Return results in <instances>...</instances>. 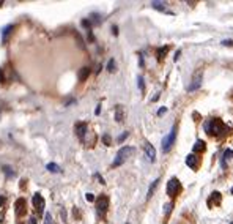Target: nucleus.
<instances>
[{"mask_svg": "<svg viewBox=\"0 0 233 224\" xmlns=\"http://www.w3.org/2000/svg\"><path fill=\"white\" fill-rule=\"evenodd\" d=\"M203 129L206 134L211 136H221L225 129V125L222 123L221 118H209L203 123Z\"/></svg>", "mask_w": 233, "mask_h": 224, "instance_id": "nucleus-1", "label": "nucleus"}, {"mask_svg": "<svg viewBox=\"0 0 233 224\" xmlns=\"http://www.w3.org/2000/svg\"><path fill=\"white\" fill-rule=\"evenodd\" d=\"M132 153H134V147H128V145L121 147V148L118 150V153H116L114 163H112V167H118V166H121L123 163H125L126 159L132 155Z\"/></svg>", "mask_w": 233, "mask_h": 224, "instance_id": "nucleus-2", "label": "nucleus"}, {"mask_svg": "<svg viewBox=\"0 0 233 224\" xmlns=\"http://www.w3.org/2000/svg\"><path fill=\"white\" fill-rule=\"evenodd\" d=\"M175 138H176V125L172 126L170 133L162 139V150H164V152H169V150L172 148V145L175 144Z\"/></svg>", "mask_w": 233, "mask_h": 224, "instance_id": "nucleus-3", "label": "nucleus"}, {"mask_svg": "<svg viewBox=\"0 0 233 224\" xmlns=\"http://www.w3.org/2000/svg\"><path fill=\"white\" fill-rule=\"evenodd\" d=\"M179 189H181V183H179V180L176 177L169 180V183H167V194L169 196H176L179 193Z\"/></svg>", "mask_w": 233, "mask_h": 224, "instance_id": "nucleus-4", "label": "nucleus"}, {"mask_svg": "<svg viewBox=\"0 0 233 224\" xmlns=\"http://www.w3.org/2000/svg\"><path fill=\"white\" fill-rule=\"evenodd\" d=\"M202 79H203V69H198V71L195 73L194 76H192V82H191V85L188 87L189 92H194V90L200 89V85H202Z\"/></svg>", "mask_w": 233, "mask_h": 224, "instance_id": "nucleus-5", "label": "nucleus"}, {"mask_svg": "<svg viewBox=\"0 0 233 224\" xmlns=\"http://www.w3.org/2000/svg\"><path fill=\"white\" fill-rule=\"evenodd\" d=\"M107 207H109V199L107 196H99L96 199V210L101 216H104V213L107 212Z\"/></svg>", "mask_w": 233, "mask_h": 224, "instance_id": "nucleus-6", "label": "nucleus"}, {"mask_svg": "<svg viewBox=\"0 0 233 224\" xmlns=\"http://www.w3.org/2000/svg\"><path fill=\"white\" fill-rule=\"evenodd\" d=\"M144 150H145V156H146V158H148L151 163H154V159H156V150H154V147H153L148 140H145Z\"/></svg>", "mask_w": 233, "mask_h": 224, "instance_id": "nucleus-7", "label": "nucleus"}, {"mask_svg": "<svg viewBox=\"0 0 233 224\" xmlns=\"http://www.w3.org/2000/svg\"><path fill=\"white\" fill-rule=\"evenodd\" d=\"M33 205H35V210L38 213H43V210H44V199H43V196L39 193H36L33 196Z\"/></svg>", "mask_w": 233, "mask_h": 224, "instance_id": "nucleus-8", "label": "nucleus"}, {"mask_svg": "<svg viewBox=\"0 0 233 224\" xmlns=\"http://www.w3.org/2000/svg\"><path fill=\"white\" fill-rule=\"evenodd\" d=\"M25 205H27V204H25V199L24 197H19L18 200H16V215L18 216H24L25 215Z\"/></svg>", "mask_w": 233, "mask_h": 224, "instance_id": "nucleus-9", "label": "nucleus"}, {"mask_svg": "<svg viewBox=\"0 0 233 224\" xmlns=\"http://www.w3.org/2000/svg\"><path fill=\"white\" fill-rule=\"evenodd\" d=\"M76 134L79 136V139H81V140H84L85 134H87V123H84V122L76 123Z\"/></svg>", "mask_w": 233, "mask_h": 224, "instance_id": "nucleus-10", "label": "nucleus"}, {"mask_svg": "<svg viewBox=\"0 0 233 224\" xmlns=\"http://www.w3.org/2000/svg\"><path fill=\"white\" fill-rule=\"evenodd\" d=\"M233 158V150L232 148H228V150H225L224 152V155H222V159H221V166L224 169H227V163L230 161V159Z\"/></svg>", "mask_w": 233, "mask_h": 224, "instance_id": "nucleus-11", "label": "nucleus"}, {"mask_svg": "<svg viewBox=\"0 0 233 224\" xmlns=\"http://www.w3.org/2000/svg\"><path fill=\"white\" fill-rule=\"evenodd\" d=\"M219 202H221V193H219V191H214V193L211 194V197L208 199V205L213 207L214 204H219Z\"/></svg>", "mask_w": 233, "mask_h": 224, "instance_id": "nucleus-12", "label": "nucleus"}, {"mask_svg": "<svg viewBox=\"0 0 233 224\" xmlns=\"http://www.w3.org/2000/svg\"><path fill=\"white\" fill-rule=\"evenodd\" d=\"M13 29H14V25H13V24H9V25H6V27L2 29V41H3V43H6V39H8V35L13 32Z\"/></svg>", "mask_w": 233, "mask_h": 224, "instance_id": "nucleus-13", "label": "nucleus"}, {"mask_svg": "<svg viewBox=\"0 0 233 224\" xmlns=\"http://www.w3.org/2000/svg\"><path fill=\"white\" fill-rule=\"evenodd\" d=\"M205 148H206V144L203 142V140H197V142L194 144V152H195V153L205 152Z\"/></svg>", "mask_w": 233, "mask_h": 224, "instance_id": "nucleus-14", "label": "nucleus"}, {"mask_svg": "<svg viewBox=\"0 0 233 224\" xmlns=\"http://www.w3.org/2000/svg\"><path fill=\"white\" fill-rule=\"evenodd\" d=\"M159 185V178H156L154 182L151 183V185H150V188H148V194H146V200L148 199H151V196L154 194V189H156V186Z\"/></svg>", "mask_w": 233, "mask_h": 224, "instance_id": "nucleus-15", "label": "nucleus"}, {"mask_svg": "<svg viewBox=\"0 0 233 224\" xmlns=\"http://www.w3.org/2000/svg\"><path fill=\"white\" fill-rule=\"evenodd\" d=\"M46 169H47L49 172H52V174H60V172H62L60 166H58V164H55V163H49V164L46 166Z\"/></svg>", "mask_w": 233, "mask_h": 224, "instance_id": "nucleus-16", "label": "nucleus"}, {"mask_svg": "<svg viewBox=\"0 0 233 224\" xmlns=\"http://www.w3.org/2000/svg\"><path fill=\"white\" fill-rule=\"evenodd\" d=\"M186 164L189 166V167H195L197 166V159H195L194 155H188V158H186Z\"/></svg>", "mask_w": 233, "mask_h": 224, "instance_id": "nucleus-17", "label": "nucleus"}, {"mask_svg": "<svg viewBox=\"0 0 233 224\" xmlns=\"http://www.w3.org/2000/svg\"><path fill=\"white\" fill-rule=\"evenodd\" d=\"M88 74H90V68H82L81 69V73H79V81H85V79L88 78Z\"/></svg>", "mask_w": 233, "mask_h": 224, "instance_id": "nucleus-18", "label": "nucleus"}, {"mask_svg": "<svg viewBox=\"0 0 233 224\" xmlns=\"http://www.w3.org/2000/svg\"><path fill=\"white\" fill-rule=\"evenodd\" d=\"M2 170L5 172V175H6V178H11V177H14V170H13L9 166H3Z\"/></svg>", "mask_w": 233, "mask_h": 224, "instance_id": "nucleus-19", "label": "nucleus"}, {"mask_svg": "<svg viewBox=\"0 0 233 224\" xmlns=\"http://www.w3.org/2000/svg\"><path fill=\"white\" fill-rule=\"evenodd\" d=\"M167 51H169V46H164V48H161V49L158 51V59L162 60V59L165 57V54H167Z\"/></svg>", "mask_w": 233, "mask_h": 224, "instance_id": "nucleus-20", "label": "nucleus"}, {"mask_svg": "<svg viewBox=\"0 0 233 224\" xmlns=\"http://www.w3.org/2000/svg\"><path fill=\"white\" fill-rule=\"evenodd\" d=\"M116 122H123V112H121V106H116V115H115Z\"/></svg>", "mask_w": 233, "mask_h": 224, "instance_id": "nucleus-21", "label": "nucleus"}, {"mask_svg": "<svg viewBox=\"0 0 233 224\" xmlns=\"http://www.w3.org/2000/svg\"><path fill=\"white\" fill-rule=\"evenodd\" d=\"M151 5H153V8H156V10H164L165 8V2H153Z\"/></svg>", "mask_w": 233, "mask_h": 224, "instance_id": "nucleus-22", "label": "nucleus"}, {"mask_svg": "<svg viewBox=\"0 0 233 224\" xmlns=\"http://www.w3.org/2000/svg\"><path fill=\"white\" fill-rule=\"evenodd\" d=\"M107 71L109 73H114L115 71V60L114 59L109 60V63H107Z\"/></svg>", "mask_w": 233, "mask_h": 224, "instance_id": "nucleus-23", "label": "nucleus"}, {"mask_svg": "<svg viewBox=\"0 0 233 224\" xmlns=\"http://www.w3.org/2000/svg\"><path fill=\"white\" fill-rule=\"evenodd\" d=\"M137 84H139V89H140V92H145V85H144V78H142V76H139V78H137Z\"/></svg>", "mask_w": 233, "mask_h": 224, "instance_id": "nucleus-24", "label": "nucleus"}, {"mask_svg": "<svg viewBox=\"0 0 233 224\" xmlns=\"http://www.w3.org/2000/svg\"><path fill=\"white\" fill-rule=\"evenodd\" d=\"M164 207H165V208H164V216L167 218V216H169V213L172 212V207H173V205H172V204H165Z\"/></svg>", "mask_w": 233, "mask_h": 224, "instance_id": "nucleus-25", "label": "nucleus"}, {"mask_svg": "<svg viewBox=\"0 0 233 224\" xmlns=\"http://www.w3.org/2000/svg\"><path fill=\"white\" fill-rule=\"evenodd\" d=\"M51 223H52L51 212H46V213H44V224H51Z\"/></svg>", "mask_w": 233, "mask_h": 224, "instance_id": "nucleus-26", "label": "nucleus"}, {"mask_svg": "<svg viewBox=\"0 0 233 224\" xmlns=\"http://www.w3.org/2000/svg\"><path fill=\"white\" fill-rule=\"evenodd\" d=\"M102 142H104L106 145H110V142H112L110 136H109V134H104V136H102Z\"/></svg>", "mask_w": 233, "mask_h": 224, "instance_id": "nucleus-27", "label": "nucleus"}, {"mask_svg": "<svg viewBox=\"0 0 233 224\" xmlns=\"http://www.w3.org/2000/svg\"><path fill=\"white\" fill-rule=\"evenodd\" d=\"M85 199H87L88 202H93V200H95V196H93L91 193H87V194H85Z\"/></svg>", "mask_w": 233, "mask_h": 224, "instance_id": "nucleus-28", "label": "nucleus"}, {"mask_svg": "<svg viewBox=\"0 0 233 224\" xmlns=\"http://www.w3.org/2000/svg\"><path fill=\"white\" fill-rule=\"evenodd\" d=\"M82 25H84V27H87V29H90V27H91V22L87 21V19H84V21H82Z\"/></svg>", "mask_w": 233, "mask_h": 224, "instance_id": "nucleus-29", "label": "nucleus"}, {"mask_svg": "<svg viewBox=\"0 0 233 224\" xmlns=\"http://www.w3.org/2000/svg\"><path fill=\"white\" fill-rule=\"evenodd\" d=\"M222 44H224V46H233V39H224Z\"/></svg>", "mask_w": 233, "mask_h": 224, "instance_id": "nucleus-30", "label": "nucleus"}, {"mask_svg": "<svg viewBox=\"0 0 233 224\" xmlns=\"http://www.w3.org/2000/svg\"><path fill=\"white\" fill-rule=\"evenodd\" d=\"M126 138H128V131H126V133H123V134L120 136V138H118V142H123V140H125Z\"/></svg>", "mask_w": 233, "mask_h": 224, "instance_id": "nucleus-31", "label": "nucleus"}, {"mask_svg": "<svg viewBox=\"0 0 233 224\" xmlns=\"http://www.w3.org/2000/svg\"><path fill=\"white\" fill-rule=\"evenodd\" d=\"M165 111H167L165 108H161V109L158 111V115H162V114H165Z\"/></svg>", "mask_w": 233, "mask_h": 224, "instance_id": "nucleus-32", "label": "nucleus"}, {"mask_svg": "<svg viewBox=\"0 0 233 224\" xmlns=\"http://www.w3.org/2000/svg\"><path fill=\"white\" fill-rule=\"evenodd\" d=\"M179 55H181V51H176V54H175L173 59H175V60H178V59H179Z\"/></svg>", "mask_w": 233, "mask_h": 224, "instance_id": "nucleus-33", "label": "nucleus"}, {"mask_svg": "<svg viewBox=\"0 0 233 224\" xmlns=\"http://www.w3.org/2000/svg\"><path fill=\"white\" fill-rule=\"evenodd\" d=\"M96 178H98V180H99V182H101V183H106V182H104V180H102V177H101V175H99V174H96Z\"/></svg>", "mask_w": 233, "mask_h": 224, "instance_id": "nucleus-34", "label": "nucleus"}, {"mask_svg": "<svg viewBox=\"0 0 233 224\" xmlns=\"http://www.w3.org/2000/svg\"><path fill=\"white\" fill-rule=\"evenodd\" d=\"M3 204H5V197H3V196H0V207H2Z\"/></svg>", "mask_w": 233, "mask_h": 224, "instance_id": "nucleus-35", "label": "nucleus"}, {"mask_svg": "<svg viewBox=\"0 0 233 224\" xmlns=\"http://www.w3.org/2000/svg\"><path fill=\"white\" fill-rule=\"evenodd\" d=\"M30 224H36V218H30Z\"/></svg>", "mask_w": 233, "mask_h": 224, "instance_id": "nucleus-36", "label": "nucleus"}, {"mask_svg": "<svg viewBox=\"0 0 233 224\" xmlns=\"http://www.w3.org/2000/svg\"><path fill=\"white\" fill-rule=\"evenodd\" d=\"M101 112V106H98V108H96V111H95V114H99Z\"/></svg>", "mask_w": 233, "mask_h": 224, "instance_id": "nucleus-37", "label": "nucleus"}, {"mask_svg": "<svg viewBox=\"0 0 233 224\" xmlns=\"http://www.w3.org/2000/svg\"><path fill=\"white\" fill-rule=\"evenodd\" d=\"M112 30H114V35H116V33H118V30H116V27H115V25L112 27Z\"/></svg>", "mask_w": 233, "mask_h": 224, "instance_id": "nucleus-38", "label": "nucleus"}, {"mask_svg": "<svg viewBox=\"0 0 233 224\" xmlns=\"http://www.w3.org/2000/svg\"><path fill=\"white\" fill-rule=\"evenodd\" d=\"M3 81V74H2V71H0V82Z\"/></svg>", "mask_w": 233, "mask_h": 224, "instance_id": "nucleus-39", "label": "nucleus"}, {"mask_svg": "<svg viewBox=\"0 0 233 224\" xmlns=\"http://www.w3.org/2000/svg\"><path fill=\"white\" fill-rule=\"evenodd\" d=\"M232 194H233V188H232Z\"/></svg>", "mask_w": 233, "mask_h": 224, "instance_id": "nucleus-40", "label": "nucleus"}, {"mask_svg": "<svg viewBox=\"0 0 233 224\" xmlns=\"http://www.w3.org/2000/svg\"><path fill=\"white\" fill-rule=\"evenodd\" d=\"M230 224H233V223H230Z\"/></svg>", "mask_w": 233, "mask_h": 224, "instance_id": "nucleus-41", "label": "nucleus"}]
</instances>
